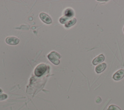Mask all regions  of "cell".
Here are the masks:
<instances>
[{
	"instance_id": "cell-9",
	"label": "cell",
	"mask_w": 124,
	"mask_h": 110,
	"mask_svg": "<svg viewBox=\"0 0 124 110\" xmlns=\"http://www.w3.org/2000/svg\"><path fill=\"white\" fill-rule=\"evenodd\" d=\"M74 15V12L73 10L71 9H67L65 11V16L68 17H70Z\"/></svg>"
},
{
	"instance_id": "cell-1",
	"label": "cell",
	"mask_w": 124,
	"mask_h": 110,
	"mask_svg": "<svg viewBox=\"0 0 124 110\" xmlns=\"http://www.w3.org/2000/svg\"><path fill=\"white\" fill-rule=\"evenodd\" d=\"M47 58L52 63L55 65H58L60 63L59 59L61 58V56L58 53L53 51L47 55Z\"/></svg>"
},
{
	"instance_id": "cell-10",
	"label": "cell",
	"mask_w": 124,
	"mask_h": 110,
	"mask_svg": "<svg viewBox=\"0 0 124 110\" xmlns=\"http://www.w3.org/2000/svg\"><path fill=\"white\" fill-rule=\"evenodd\" d=\"M108 110H121V109L118 106L114 105H111L109 106Z\"/></svg>"
},
{
	"instance_id": "cell-6",
	"label": "cell",
	"mask_w": 124,
	"mask_h": 110,
	"mask_svg": "<svg viewBox=\"0 0 124 110\" xmlns=\"http://www.w3.org/2000/svg\"><path fill=\"white\" fill-rule=\"evenodd\" d=\"M105 57L103 54H100L95 57L93 61V65H97L104 61Z\"/></svg>"
},
{
	"instance_id": "cell-8",
	"label": "cell",
	"mask_w": 124,
	"mask_h": 110,
	"mask_svg": "<svg viewBox=\"0 0 124 110\" xmlns=\"http://www.w3.org/2000/svg\"><path fill=\"white\" fill-rule=\"evenodd\" d=\"M76 22V19L75 18H73L69 21H67L65 24V26L66 27H69L73 25L74 24H75Z\"/></svg>"
},
{
	"instance_id": "cell-4",
	"label": "cell",
	"mask_w": 124,
	"mask_h": 110,
	"mask_svg": "<svg viewBox=\"0 0 124 110\" xmlns=\"http://www.w3.org/2000/svg\"><path fill=\"white\" fill-rule=\"evenodd\" d=\"M6 42L10 45H16L18 44L19 40L18 38L14 36H10L6 38L5 39Z\"/></svg>"
},
{
	"instance_id": "cell-3",
	"label": "cell",
	"mask_w": 124,
	"mask_h": 110,
	"mask_svg": "<svg viewBox=\"0 0 124 110\" xmlns=\"http://www.w3.org/2000/svg\"><path fill=\"white\" fill-rule=\"evenodd\" d=\"M40 19L46 24H50L52 23V20L50 17L46 13H41L39 15Z\"/></svg>"
},
{
	"instance_id": "cell-11",
	"label": "cell",
	"mask_w": 124,
	"mask_h": 110,
	"mask_svg": "<svg viewBox=\"0 0 124 110\" xmlns=\"http://www.w3.org/2000/svg\"><path fill=\"white\" fill-rule=\"evenodd\" d=\"M69 17H68L67 16H64L62 17L60 19V22L62 23V24H64V23H66L67 21L69 19Z\"/></svg>"
},
{
	"instance_id": "cell-7",
	"label": "cell",
	"mask_w": 124,
	"mask_h": 110,
	"mask_svg": "<svg viewBox=\"0 0 124 110\" xmlns=\"http://www.w3.org/2000/svg\"><path fill=\"white\" fill-rule=\"evenodd\" d=\"M106 64L105 63H102L98 64L95 67V71L97 73H100L102 72L106 68Z\"/></svg>"
},
{
	"instance_id": "cell-13",
	"label": "cell",
	"mask_w": 124,
	"mask_h": 110,
	"mask_svg": "<svg viewBox=\"0 0 124 110\" xmlns=\"http://www.w3.org/2000/svg\"></svg>"
},
{
	"instance_id": "cell-12",
	"label": "cell",
	"mask_w": 124,
	"mask_h": 110,
	"mask_svg": "<svg viewBox=\"0 0 124 110\" xmlns=\"http://www.w3.org/2000/svg\"><path fill=\"white\" fill-rule=\"evenodd\" d=\"M7 95L4 94H0V100H3L7 98Z\"/></svg>"
},
{
	"instance_id": "cell-5",
	"label": "cell",
	"mask_w": 124,
	"mask_h": 110,
	"mask_svg": "<svg viewBox=\"0 0 124 110\" xmlns=\"http://www.w3.org/2000/svg\"><path fill=\"white\" fill-rule=\"evenodd\" d=\"M124 77V70L121 69L117 71L113 76V79L115 80H119Z\"/></svg>"
},
{
	"instance_id": "cell-2",
	"label": "cell",
	"mask_w": 124,
	"mask_h": 110,
	"mask_svg": "<svg viewBox=\"0 0 124 110\" xmlns=\"http://www.w3.org/2000/svg\"><path fill=\"white\" fill-rule=\"evenodd\" d=\"M47 69L46 65L45 64L41 63L39 64L34 70V74L37 77L42 76L46 71Z\"/></svg>"
}]
</instances>
